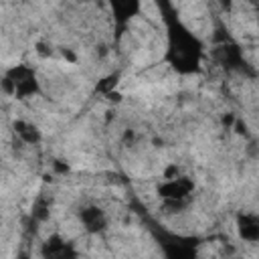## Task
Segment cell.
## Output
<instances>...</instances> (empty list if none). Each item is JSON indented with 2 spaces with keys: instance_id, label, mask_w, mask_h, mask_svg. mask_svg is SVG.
<instances>
[{
  "instance_id": "cell-1",
  "label": "cell",
  "mask_w": 259,
  "mask_h": 259,
  "mask_svg": "<svg viewBox=\"0 0 259 259\" xmlns=\"http://www.w3.org/2000/svg\"><path fill=\"white\" fill-rule=\"evenodd\" d=\"M79 221L87 233H101L107 225V217L99 206H85L79 212Z\"/></svg>"
},
{
  "instance_id": "cell-2",
  "label": "cell",
  "mask_w": 259,
  "mask_h": 259,
  "mask_svg": "<svg viewBox=\"0 0 259 259\" xmlns=\"http://www.w3.org/2000/svg\"><path fill=\"white\" fill-rule=\"evenodd\" d=\"M237 231L239 237L247 243H257L259 241V217L253 212H243L237 219Z\"/></svg>"
}]
</instances>
